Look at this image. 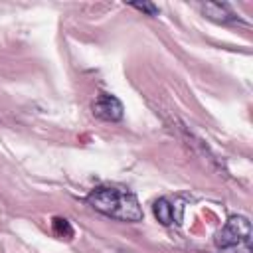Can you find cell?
I'll return each instance as SVG.
<instances>
[{
  "label": "cell",
  "instance_id": "obj_2",
  "mask_svg": "<svg viewBox=\"0 0 253 253\" xmlns=\"http://www.w3.org/2000/svg\"><path fill=\"white\" fill-rule=\"evenodd\" d=\"M213 243L217 253H253L249 219L245 215H231L215 233Z\"/></svg>",
  "mask_w": 253,
  "mask_h": 253
},
{
  "label": "cell",
  "instance_id": "obj_3",
  "mask_svg": "<svg viewBox=\"0 0 253 253\" xmlns=\"http://www.w3.org/2000/svg\"><path fill=\"white\" fill-rule=\"evenodd\" d=\"M93 115L101 121L117 123L123 119V103L109 93H101L93 103Z\"/></svg>",
  "mask_w": 253,
  "mask_h": 253
},
{
  "label": "cell",
  "instance_id": "obj_7",
  "mask_svg": "<svg viewBox=\"0 0 253 253\" xmlns=\"http://www.w3.org/2000/svg\"><path fill=\"white\" fill-rule=\"evenodd\" d=\"M130 6L148 14V16H158V6H154L152 2H130Z\"/></svg>",
  "mask_w": 253,
  "mask_h": 253
},
{
  "label": "cell",
  "instance_id": "obj_1",
  "mask_svg": "<svg viewBox=\"0 0 253 253\" xmlns=\"http://www.w3.org/2000/svg\"><path fill=\"white\" fill-rule=\"evenodd\" d=\"M87 204L95 208L99 213L109 215L119 221H142L144 213L130 190L115 188V186H101L87 196Z\"/></svg>",
  "mask_w": 253,
  "mask_h": 253
},
{
  "label": "cell",
  "instance_id": "obj_4",
  "mask_svg": "<svg viewBox=\"0 0 253 253\" xmlns=\"http://www.w3.org/2000/svg\"><path fill=\"white\" fill-rule=\"evenodd\" d=\"M202 12H204V16H208L210 20L219 22V24L237 22L235 12L227 4H223V2H206V4H202Z\"/></svg>",
  "mask_w": 253,
  "mask_h": 253
},
{
  "label": "cell",
  "instance_id": "obj_6",
  "mask_svg": "<svg viewBox=\"0 0 253 253\" xmlns=\"http://www.w3.org/2000/svg\"><path fill=\"white\" fill-rule=\"evenodd\" d=\"M53 233L57 235V237H65V239H69L71 235H73V227L69 225V221L67 219H63V217H53Z\"/></svg>",
  "mask_w": 253,
  "mask_h": 253
},
{
  "label": "cell",
  "instance_id": "obj_5",
  "mask_svg": "<svg viewBox=\"0 0 253 253\" xmlns=\"http://www.w3.org/2000/svg\"><path fill=\"white\" fill-rule=\"evenodd\" d=\"M152 211H154V217L162 223V225H170L174 221V210L170 206V202L166 198H158L152 206Z\"/></svg>",
  "mask_w": 253,
  "mask_h": 253
}]
</instances>
